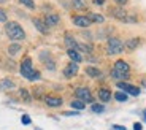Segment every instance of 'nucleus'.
Listing matches in <instances>:
<instances>
[{"instance_id": "obj_3", "label": "nucleus", "mask_w": 146, "mask_h": 130, "mask_svg": "<svg viewBox=\"0 0 146 130\" xmlns=\"http://www.w3.org/2000/svg\"><path fill=\"white\" fill-rule=\"evenodd\" d=\"M122 51H124V43L116 36H110L108 41H106V54H121Z\"/></svg>"}, {"instance_id": "obj_11", "label": "nucleus", "mask_w": 146, "mask_h": 130, "mask_svg": "<svg viewBox=\"0 0 146 130\" xmlns=\"http://www.w3.org/2000/svg\"><path fill=\"white\" fill-rule=\"evenodd\" d=\"M97 95H99V98H100L102 103H106V101H110L111 98H113V94H111V90H110L108 87H102V89H99Z\"/></svg>"}, {"instance_id": "obj_23", "label": "nucleus", "mask_w": 146, "mask_h": 130, "mask_svg": "<svg viewBox=\"0 0 146 130\" xmlns=\"http://www.w3.org/2000/svg\"><path fill=\"white\" fill-rule=\"evenodd\" d=\"M91 111H92V113H97V114H100V113L105 111V106H103L102 103H92V105H91Z\"/></svg>"}, {"instance_id": "obj_32", "label": "nucleus", "mask_w": 146, "mask_h": 130, "mask_svg": "<svg viewBox=\"0 0 146 130\" xmlns=\"http://www.w3.org/2000/svg\"><path fill=\"white\" fill-rule=\"evenodd\" d=\"M80 111H64V116H78Z\"/></svg>"}, {"instance_id": "obj_4", "label": "nucleus", "mask_w": 146, "mask_h": 130, "mask_svg": "<svg viewBox=\"0 0 146 130\" xmlns=\"http://www.w3.org/2000/svg\"><path fill=\"white\" fill-rule=\"evenodd\" d=\"M75 95H76V100H81L84 101V103H92L94 101V97H92V92L89 87H78L76 90H75Z\"/></svg>"}, {"instance_id": "obj_6", "label": "nucleus", "mask_w": 146, "mask_h": 130, "mask_svg": "<svg viewBox=\"0 0 146 130\" xmlns=\"http://www.w3.org/2000/svg\"><path fill=\"white\" fill-rule=\"evenodd\" d=\"M111 13V16H113L114 19H117V21H121V22H125V19H127V11L124 10L122 7H116V8H113V10L110 11Z\"/></svg>"}, {"instance_id": "obj_29", "label": "nucleus", "mask_w": 146, "mask_h": 130, "mask_svg": "<svg viewBox=\"0 0 146 130\" xmlns=\"http://www.w3.org/2000/svg\"><path fill=\"white\" fill-rule=\"evenodd\" d=\"M21 122L24 124V125H29V124L32 122V119H30V116H29V114H22V117H21Z\"/></svg>"}, {"instance_id": "obj_30", "label": "nucleus", "mask_w": 146, "mask_h": 130, "mask_svg": "<svg viewBox=\"0 0 146 130\" xmlns=\"http://www.w3.org/2000/svg\"><path fill=\"white\" fill-rule=\"evenodd\" d=\"M7 21H8L7 13H5V10H2V8H0V22H5V24H7Z\"/></svg>"}, {"instance_id": "obj_36", "label": "nucleus", "mask_w": 146, "mask_h": 130, "mask_svg": "<svg viewBox=\"0 0 146 130\" xmlns=\"http://www.w3.org/2000/svg\"><path fill=\"white\" fill-rule=\"evenodd\" d=\"M94 3L95 5H103L105 3V0H94Z\"/></svg>"}, {"instance_id": "obj_17", "label": "nucleus", "mask_w": 146, "mask_h": 130, "mask_svg": "<svg viewBox=\"0 0 146 130\" xmlns=\"http://www.w3.org/2000/svg\"><path fill=\"white\" fill-rule=\"evenodd\" d=\"M88 18L91 19V22H95V24H103L105 22V18L102 15H97V13H91Z\"/></svg>"}, {"instance_id": "obj_2", "label": "nucleus", "mask_w": 146, "mask_h": 130, "mask_svg": "<svg viewBox=\"0 0 146 130\" xmlns=\"http://www.w3.org/2000/svg\"><path fill=\"white\" fill-rule=\"evenodd\" d=\"M5 33L10 40L13 41H19V40H24L26 38V32L24 29L21 27V24H18L16 21H11L5 24Z\"/></svg>"}, {"instance_id": "obj_33", "label": "nucleus", "mask_w": 146, "mask_h": 130, "mask_svg": "<svg viewBox=\"0 0 146 130\" xmlns=\"http://www.w3.org/2000/svg\"><path fill=\"white\" fill-rule=\"evenodd\" d=\"M114 2H116L117 5H119V7H122V5H125L129 2V0H114Z\"/></svg>"}, {"instance_id": "obj_1", "label": "nucleus", "mask_w": 146, "mask_h": 130, "mask_svg": "<svg viewBox=\"0 0 146 130\" xmlns=\"http://www.w3.org/2000/svg\"><path fill=\"white\" fill-rule=\"evenodd\" d=\"M130 75V65L125 60H116L114 62V67L111 70V78L116 81H124L129 78Z\"/></svg>"}, {"instance_id": "obj_12", "label": "nucleus", "mask_w": 146, "mask_h": 130, "mask_svg": "<svg viewBox=\"0 0 146 130\" xmlns=\"http://www.w3.org/2000/svg\"><path fill=\"white\" fill-rule=\"evenodd\" d=\"M67 56H68L70 59H72V62H75V64H80V62H83V56H81L80 51L76 49H67Z\"/></svg>"}, {"instance_id": "obj_34", "label": "nucleus", "mask_w": 146, "mask_h": 130, "mask_svg": "<svg viewBox=\"0 0 146 130\" xmlns=\"http://www.w3.org/2000/svg\"><path fill=\"white\" fill-rule=\"evenodd\" d=\"M141 129H143V127H141V124H140V122L133 124V130H141Z\"/></svg>"}, {"instance_id": "obj_9", "label": "nucleus", "mask_w": 146, "mask_h": 130, "mask_svg": "<svg viewBox=\"0 0 146 130\" xmlns=\"http://www.w3.org/2000/svg\"><path fill=\"white\" fill-rule=\"evenodd\" d=\"M78 64H75V62H70L68 65H65V68H64V76L65 78H73V76L78 75Z\"/></svg>"}, {"instance_id": "obj_26", "label": "nucleus", "mask_w": 146, "mask_h": 130, "mask_svg": "<svg viewBox=\"0 0 146 130\" xmlns=\"http://www.w3.org/2000/svg\"><path fill=\"white\" fill-rule=\"evenodd\" d=\"M19 3L24 5L26 8H29V10H33V8H35V3H33V0H19Z\"/></svg>"}, {"instance_id": "obj_28", "label": "nucleus", "mask_w": 146, "mask_h": 130, "mask_svg": "<svg viewBox=\"0 0 146 130\" xmlns=\"http://www.w3.org/2000/svg\"><path fill=\"white\" fill-rule=\"evenodd\" d=\"M44 65H46V68L49 70V72H54V70H56V62H54V60H51V59L44 62Z\"/></svg>"}, {"instance_id": "obj_15", "label": "nucleus", "mask_w": 146, "mask_h": 130, "mask_svg": "<svg viewBox=\"0 0 146 130\" xmlns=\"http://www.w3.org/2000/svg\"><path fill=\"white\" fill-rule=\"evenodd\" d=\"M86 75L91 78H100L102 76V70H99L97 67H88L86 68Z\"/></svg>"}, {"instance_id": "obj_22", "label": "nucleus", "mask_w": 146, "mask_h": 130, "mask_svg": "<svg viewBox=\"0 0 146 130\" xmlns=\"http://www.w3.org/2000/svg\"><path fill=\"white\" fill-rule=\"evenodd\" d=\"M113 95H114V100H117V101H127V98H129V95L125 92H122V90H117Z\"/></svg>"}, {"instance_id": "obj_8", "label": "nucleus", "mask_w": 146, "mask_h": 130, "mask_svg": "<svg viewBox=\"0 0 146 130\" xmlns=\"http://www.w3.org/2000/svg\"><path fill=\"white\" fill-rule=\"evenodd\" d=\"M44 103L48 106H51V108H59V106H62L64 100L60 97H56V95H46L44 97Z\"/></svg>"}, {"instance_id": "obj_19", "label": "nucleus", "mask_w": 146, "mask_h": 130, "mask_svg": "<svg viewBox=\"0 0 146 130\" xmlns=\"http://www.w3.org/2000/svg\"><path fill=\"white\" fill-rule=\"evenodd\" d=\"M92 44H88V43H78L76 46V51H80V52H92Z\"/></svg>"}, {"instance_id": "obj_25", "label": "nucleus", "mask_w": 146, "mask_h": 130, "mask_svg": "<svg viewBox=\"0 0 146 130\" xmlns=\"http://www.w3.org/2000/svg\"><path fill=\"white\" fill-rule=\"evenodd\" d=\"M73 7L76 8V10H84L86 8V3H84V0H72Z\"/></svg>"}, {"instance_id": "obj_21", "label": "nucleus", "mask_w": 146, "mask_h": 130, "mask_svg": "<svg viewBox=\"0 0 146 130\" xmlns=\"http://www.w3.org/2000/svg\"><path fill=\"white\" fill-rule=\"evenodd\" d=\"M19 51H21V44H18V43H13L8 46V54L10 56H16Z\"/></svg>"}, {"instance_id": "obj_24", "label": "nucleus", "mask_w": 146, "mask_h": 130, "mask_svg": "<svg viewBox=\"0 0 146 130\" xmlns=\"http://www.w3.org/2000/svg\"><path fill=\"white\" fill-rule=\"evenodd\" d=\"M127 95H133V97H138L140 95V89L137 86H129V89H127Z\"/></svg>"}, {"instance_id": "obj_14", "label": "nucleus", "mask_w": 146, "mask_h": 130, "mask_svg": "<svg viewBox=\"0 0 146 130\" xmlns=\"http://www.w3.org/2000/svg\"><path fill=\"white\" fill-rule=\"evenodd\" d=\"M44 22H46L48 27H54V25H57L60 22V16L59 15H48L44 18Z\"/></svg>"}, {"instance_id": "obj_7", "label": "nucleus", "mask_w": 146, "mask_h": 130, "mask_svg": "<svg viewBox=\"0 0 146 130\" xmlns=\"http://www.w3.org/2000/svg\"><path fill=\"white\" fill-rule=\"evenodd\" d=\"M32 22H33V25L36 27V30H38L40 33H43V35H48V33H49V27L46 25V22H44L43 19L32 18Z\"/></svg>"}, {"instance_id": "obj_13", "label": "nucleus", "mask_w": 146, "mask_h": 130, "mask_svg": "<svg viewBox=\"0 0 146 130\" xmlns=\"http://www.w3.org/2000/svg\"><path fill=\"white\" fill-rule=\"evenodd\" d=\"M140 43H141V40H140V38H130V40H127L124 43V49L133 51V49H137V48L140 46Z\"/></svg>"}, {"instance_id": "obj_37", "label": "nucleus", "mask_w": 146, "mask_h": 130, "mask_svg": "<svg viewBox=\"0 0 146 130\" xmlns=\"http://www.w3.org/2000/svg\"><path fill=\"white\" fill-rule=\"evenodd\" d=\"M3 2H7V0H0V3H3Z\"/></svg>"}, {"instance_id": "obj_10", "label": "nucleus", "mask_w": 146, "mask_h": 130, "mask_svg": "<svg viewBox=\"0 0 146 130\" xmlns=\"http://www.w3.org/2000/svg\"><path fill=\"white\" fill-rule=\"evenodd\" d=\"M72 22L75 25H78V27H89V25L92 24L91 19H89L88 16H73Z\"/></svg>"}, {"instance_id": "obj_5", "label": "nucleus", "mask_w": 146, "mask_h": 130, "mask_svg": "<svg viewBox=\"0 0 146 130\" xmlns=\"http://www.w3.org/2000/svg\"><path fill=\"white\" fill-rule=\"evenodd\" d=\"M33 67H32V59L30 57H24L22 59V62H21V67H19V73H21L24 78H29L30 75H32V72H33Z\"/></svg>"}, {"instance_id": "obj_18", "label": "nucleus", "mask_w": 146, "mask_h": 130, "mask_svg": "<svg viewBox=\"0 0 146 130\" xmlns=\"http://www.w3.org/2000/svg\"><path fill=\"white\" fill-rule=\"evenodd\" d=\"M70 106H72L75 111H83V109L86 108V103L81 101V100H73L72 103H70Z\"/></svg>"}, {"instance_id": "obj_27", "label": "nucleus", "mask_w": 146, "mask_h": 130, "mask_svg": "<svg viewBox=\"0 0 146 130\" xmlns=\"http://www.w3.org/2000/svg\"><path fill=\"white\" fill-rule=\"evenodd\" d=\"M40 78H41V73L38 72V70H33L32 75H30L27 80H29V81H36V80H40Z\"/></svg>"}, {"instance_id": "obj_35", "label": "nucleus", "mask_w": 146, "mask_h": 130, "mask_svg": "<svg viewBox=\"0 0 146 130\" xmlns=\"http://www.w3.org/2000/svg\"><path fill=\"white\" fill-rule=\"evenodd\" d=\"M113 129L114 130H125V127L124 125H113Z\"/></svg>"}, {"instance_id": "obj_16", "label": "nucleus", "mask_w": 146, "mask_h": 130, "mask_svg": "<svg viewBox=\"0 0 146 130\" xmlns=\"http://www.w3.org/2000/svg\"><path fill=\"white\" fill-rule=\"evenodd\" d=\"M16 84L13 80H10V78H5V80L0 81V89H15Z\"/></svg>"}, {"instance_id": "obj_20", "label": "nucleus", "mask_w": 146, "mask_h": 130, "mask_svg": "<svg viewBox=\"0 0 146 130\" xmlns=\"http://www.w3.org/2000/svg\"><path fill=\"white\" fill-rule=\"evenodd\" d=\"M65 43H67V46H70V49H76V46H78V41L72 35H68V33L65 35Z\"/></svg>"}, {"instance_id": "obj_31", "label": "nucleus", "mask_w": 146, "mask_h": 130, "mask_svg": "<svg viewBox=\"0 0 146 130\" xmlns=\"http://www.w3.org/2000/svg\"><path fill=\"white\" fill-rule=\"evenodd\" d=\"M21 95H22V98H24L26 101H29V100H30V97H29V90L21 89Z\"/></svg>"}]
</instances>
